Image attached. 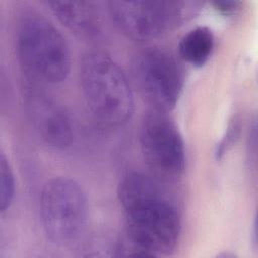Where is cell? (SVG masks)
I'll return each instance as SVG.
<instances>
[{"mask_svg": "<svg viewBox=\"0 0 258 258\" xmlns=\"http://www.w3.org/2000/svg\"><path fill=\"white\" fill-rule=\"evenodd\" d=\"M117 194L125 216L117 256L156 257L173 252L181 220L168 192L152 177L134 171L122 178Z\"/></svg>", "mask_w": 258, "mask_h": 258, "instance_id": "obj_1", "label": "cell"}, {"mask_svg": "<svg viewBox=\"0 0 258 258\" xmlns=\"http://www.w3.org/2000/svg\"><path fill=\"white\" fill-rule=\"evenodd\" d=\"M80 84L86 104L102 125L118 128L125 125L134 111V97L122 68L103 53H89L81 63Z\"/></svg>", "mask_w": 258, "mask_h": 258, "instance_id": "obj_2", "label": "cell"}, {"mask_svg": "<svg viewBox=\"0 0 258 258\" xmlns=\"http://www.w3.org/2000/svg\"><path fill=\"white\" fill-rule=\"evenodd\" d=\"M16 50L24 72L45 84L63 82L71 71V52L60 31L45 17L29 13L17 27Z\"/></svg>", "mask_w": 258, "mask_h": 258, "instance_id": "obj_3", "label": "cell"}, {"mask_svg": "<svg viewBox=\"0 0 258 258\" xmlns=\"http://www.w3.org/2000/svg\"><path fill=\"white\" fill-rule=\"evenodd\" d=\"M203 4L192 1H111L112 21L127 37L137 41L158 38L195 15Z\"/></svg>", "mask_w": 258, "mask_h": 258, "instance_id": "obj_4", "label": "cell"}, {"mask_svg": "<svg viewBox=\"0 0 258 258\" xmlns=\"http://www.w3.org/2000/svg\"><path fill=\"white\" fill-rule=\"evenodd\" d=\"M40 217L52 243L68 245L76 241L88 220V201L82 186L63 176L47 180L40 195Z\"/></svg>", "mask_w": 258, "mask_h": 258, "instance_id": "obj_5", "label": "cell"}, {"mask_svg": "<svg viewBox=\"0 0 258 258\" xmlns=\"http://www.w3.org/2000/svg\"><path fill=\"white\" fill-rule=\"evenodd\" d=\"M132 72L142 96L154 110L166 113L175 107L183 74L174 57L161 49H146L135 57Z\"/></svg>", "mask_w": 258, "mask_h": 258, "instance_id": "obj_6", "label": "cell"}, {"mask_svg": "<svg viewBox=\"0 0 258 258\" xmlns=\"http://www.w3.org/2000/svg\"><path fill=\"white\" fill-rule=\"evenodd\" d=\"M139 143L144 160L157 174L168 178L181 175L185 166L183 139L165 112L154 110L144 117Z\"/></svg>", "mask_w": 258, "mask_h": 258, "instance_id": "obj_7", "label": "cell"}, {"mask_svg": "<svg viewBox=\"0 0 258 258\" xmlns=\"http://www.w3.org/2000/svg\"><path fill=\"white\" fill-rule=\"evenodd\" d=\"M24 107L34 130L47 145L58 149L71 145L74 137L72 121L56 101L32 87L25 90Z\"/></svg>", "mask_w": 258, "mask_h": 258, "instance_id": "obj_8", "label": "cell"}, {"mask_svg": "<svg viewBox=\"0 0 258 258\" xmlns=\"http://www.w3.org/2000/svg\"><path fill=\"white\" fill-rule=\"evenodd\" d=\"M48 5L55 17L72 31L88 33L97 25L98 14L92 2L54 1Z\"/></svg>", "mask_w": 258, "mask_h": 258, "instance_id": "obj_9", "label": "cell"}, {"mask_svg": "<svg viewBox=\"0 0 258 258\" xmlns=\"http://www.w3.org/2000/svg\"><path fill=\"white\" fill-rule=\"evenodd\" d=\"M214 44L213 31L207 26H197L181 37L178 43V53L187 63L202 67L211 57Z\"/></svg>", "mask_w": 258, "mask_h": 258, "instance_id": "obj_10", "label": "cell"}, {"mask_svg": "<svg viewBox=\"0 0 258 258\" xmlns=\"http://www.w3.org/2000/svg\"><path fill=\"white\" fill-rule=\"evenodd\" d=\"M15 194L14 174L4 152L0 155V209L6 211L11 206Z\"/></svg>", "mask_w": 258, "mask_h": 258, "instance_id": "obj_11", "label": "cell"}, {"mask_svg": "<svg viewBox=\"0 0 258 258\" xmlns=\"http://www.w3.org/2000/svg\"><path fill=\"white\" fill-rule=\"evenodd\" d=\"M213 5L217 11L224 15H231L234 14L241 5L239 1H215Z\"/></svg>", "mask_w": 258, "mask_h": 258, "instance_id": "obj_12", "label": "cell"}]
</instances>
